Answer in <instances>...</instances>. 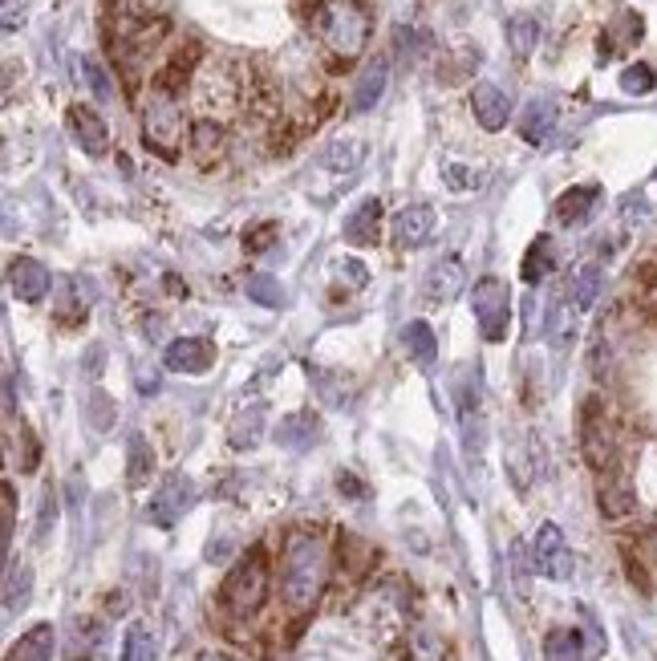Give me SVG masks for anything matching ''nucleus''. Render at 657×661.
I'll return each mask as SVG.
<instances>
[{
  "label": "nucleus",
  "instance_id": "nucleus-15",
  "mask_svg": "<svg viewBox=\"0 0 657 661\" xmlns=\"http://www.w3.org/2000/svg\"><path fill=\"white\" fill-rule=\"evenodd\" d=\"M463 288H467V268H463L459 256H443L426 272V297L438 301V305H451Z\"/></svg>",
  "mask_w": 657,
  "mask_h": 661
},
{
  "label": "nucleus",
  "instance_id": "nucleus-40",
  "mask_svg": "<svg viewBox=\"0 0 657 661\" xmlns=\"http://www.w3.org/2000/svg\"><path fill=\"white\" fill-rule=\"evenodd\" d=\"M86 414H90V422H94L98 430H110V422H114V398L102 394V390H94L90 402H86Z\"/></svg>",
  "mask_w": 657,
  "mask_h": 661
},
{
  "label": "nucleus",
  "instance_id": "nucleus-11",
  "mask_svg": "<svg viewBox=\"0 0 657 661\" xmlns=\"http://www.w3.org/2000/svg\"><path fill=\"white\" fill-rule=\"evenodd\" d=\"M49 284H53V276H49V268H45L41 260L17 256V260L9 264V288H13V297H17L21 305L45 301V297H49Z\"/></svg>",
  "mask_w": 657,
  "mask_h": 661
},
{
  "label": "nucleus",
  "instance_id": "nucleus-47",
  "mask_svg": "<svg viewBox=\"0 0 657 661\" xmlns=\"http://www.w3.org/2000/svg\"><path fill=\"white\" fill-rule=\"evenodd\" d=\"M653 179H657V175H653Z\"/></svg>",
  "mask_w": 657,
  "mask_h": 661
},
{
  "label": "nucleus",
  "instance_id": "nucleus-3",
  "mask_svg": "<svg viewBox=\"0 0 657 661\" xmlns=\"http://www.w3.org/2000/svg\"><path fill=\"white\" fill-rule=\"evenodd\" d=\"M183 86H171L163 78L151 82V94H146L142 106V142L146 151H155L159 159L175 163L179 159V146H183Z\"/></svg>",
  "mask_w": 657,
  "mask_h": 661
},
{
  "label": "nucleus",
  "instance_id": "nucleus-19",
  "mask_svg": "<svg viewBox=\"0 0 657 661\" xmlns=\"http://www.w3.org/2000/svg\"><path fill=\"white\" fill-rule=\"evenodd\" d=\"M597 499H601L605 520H625L629 511L637 507V495H633L629 479L617 475V471H605V475H601V491H597Z\"/></svg>",
  "mask_w": 657,
  "mask_h": 661
},
{
  "label": "nucleus",
  "instance_id": "nucleus-20",
  "mask_svg": "<svg viewBox=\"0 0 657 661\" xmlns=\"http://www.w3.org/2000/svg\"><path fill=\"white\" fill-rule=\"evenodd\" d=\"M552 130H556V102H552V98H532V102L524 106V114H520V134H524V142L544 146V142L552 138Z\"/></svg>",
  "mask_w": 657,
  "mask_h": 661
},
{
  "label": "nucleus",
  "instance_id": "nucleus-38",
  "mask_svg": "<svg viewBox=\"0 0 657 661\" xmlns=\"http://www.w3.org/2000/svg\"><path fill=\"white\" fill-rule=\"evenodd\" d=\"M94 645H98V625H86V621H78V625H73L69 661H86V657L94 653Z\"/></svg>",
  "mask_w": 657,
  "mask_h": 661
},
{
  "label": "nucleus",
  "instance_id": "nucleus-28",
  "mask_svg": "<svg viewBox=\"0 0 657 661\" xmlns=\"http://www.w3.org/2000/svg\"><path fill=\"white\" fill-rule=\"evenodd\" d=\"M641 29H645V25H641V17H637V13H621V17L609 25V33L601 37V57L609 61L617 49L637 45V41H641Z\"/></svg>",
  "mask_w": 657,
  "mask_h": 661
},
{
  "label": "nucleus",
  "instance_id": "nucleus-6",
  "mask_svg": "<svg viewBox=\"0 0 657 661\" xmlns=\"http://www.w3.org/2000/svg\"><path fill=\"white\" fill-rule=\"evenodd\" d=\"M471 309H475V325H479L483 341H503L507 337V325H511V292H507V284L499 276H483L475 284Z\"/></svg>",
  "mask_w": 657,
  "mask_h": 661
},
{
  "label": "nucleus",
  "instance_id": "nucleus-22",
  "mask_svg": "<svg viewBox=\"0 0 657 661\" xmlns=\"http://www.w3.org/2000/svg\"><path fill=\"white\" fill-rule=\"evenodd\" d=\"M605 272H601V264H580L576 272H572V280H568V305L576 309V313H589L593 305H597V297H601V280Z\"/></svg>",
  "mask_w": 657,
  "mask_h": 661
},
{
  "label": "nucleus",
  "instance_id": "nucleus-9",
  "mask_svg": "<svg viewBox=\"0 0 657 661\" xmlns=\"http://www.w3.org/2000/svg\"><path fill=\"white\" fill-rule=\"evenodd\" d=\"M601 649H605V641H601L593 621L584 625V633L580 629H552L544 637V657L548 661H593Z\"/></svg>",
  "mask_w": 657,
  "mask_h": 661
},
{
  "label": "nucleus",
  "instance_id": "nucleus-12",
  "mask_svg": "<svg viewBox=\"0 0 657 661\" xmlns=\"http://www.w3.org/2000/svg\"><path fill=\"white\" fill-rule=\"evenodd\" d=\"M69 130H73V138H78V146H82L90 159H102V155L110 151V130H106L102 114L90 110L86 102L69 106Z\"/></svg>",
  "mask_w": 657,
  "mask_h": 661
},
{
  "label": "nucleus",
  "instance_id": "nucleus-16",
  "mask_svg": "<svg viewBox=\"0 0 657 661\" xmlns=\"http://www.w3.org/2000/svg\"><path fill=\"white\" fill-rule=\"evenodd\" d=\"M394 244L398 248H418V244H426L430 240V232H434V211L426 207V203H406L398 215H394Z\"/></svg>",
  "mask_w": 657,
  "mask_h": 661
},
{
  "label": "nucleus",
  "instance_id": "nucleus-41",
  "mask_svg": "<svg viewBox=\"0 0 657 661\" xmlns=\"http://www.w3.org/2000/svg\"><path fill=\"white\" fill-rule=\"evenodd\" d=\"M333 272H337V276H349V284H353V288H365V284H370V272H365V264H361V260H337V264H333Z\"/></svg>",
  "mask_w": 657,
  "mask_h": 661
},
{
  "label": "nucleus",
  "instance_id": "nucleus-5",
  "mask_svg": "<svg viewBox=\"0 0 657 661\" xmlns=\"http://www.w3.org/2000/svg\"><path fill=\"white\" fill-rule=\"evenodd\" d=\"M580 451L589 459L593 471H613V459H617V434H613V422L601 406V398H589L580 410Z\"/></svg>",
  "mask_w": 657,
  "mask_h": 661
},
{
  "label": "nucleus",
  "instance_id": "nucleus-1",
  "mask_svg": "<svg viewBox=\"0 0 657 661\" xmlns=\"http://www.w3.org/2000/svg\"><path fill=\"white\" fill-rule=\"evenodd\" d=\"M329 584V544L313 532H292L280 556V593L288 613H309Z\"/></svg>",
  "mask_w": 657,
  "mask_h": 661
},
{
  "label": "nucleus",
  "instance_id": "nucleus-33",
  "mask_svg": "<svg viewBox=\"0 0 657 661\" xmlns=\"http://www.w3.org/2000/svg\"><path fill=\"white\" fill-rule=\"evenodd\" d=\"M29 593H33V568L29 564H13L9 568V580H5V613L25 609Z\"/></svg>",
  "mask_w": 657,
  "mask_h": 661
},
{
  "label": "nucleus",
  "instance_id": "nucleus-34",
  "mask_svg": "<svg viewBox=\"0 0 657 661\" xmlns=\"http://www.w3.org/2000/svg\"><path fill=\"white\" fill-rule=\"evenodd\" d=\"M244 292H248V301L264 305V309H280V305H284V288H280V280H272L268 272H252V276L244 280Z\"/></svg>",
  "mask_w": 657,
  "mask_h": 661
},
{
  "label": "nucleus",
  "instance_id": "nucleus-35",
  "mask_svg": "<svg viewBox=\"0 0 657 661\" xmlns=\"http://www.w3.org/2000/svg\"><path fill=\"white\" fill-rule=\"evenodd\" d=\"M122 661H159V645L146 625H130L122 641Z\"/></svg>",
  "mask_w": 657,
  "mask_h": 661
},
{
  "label": "nucleus",
  "instance_id": "nucleus-44",
  "mask_svg": "<svg viewBox=\"0 0 657 661\" xmlns=\"http://www.w3.org/2000/svg\"><path fill=\"white\" fill-rule=\"evenodd\" d=\"M138 390H142V394H155V390H159V374H155V370H151V374L138 370Z\"/></svg>",
  "mask_w": 657,
  "mask_h": 661
},
{
  "label": "nucleus",
  "instance_id": "nucleus-37",
  "mask_svg": "<svg viewBox=\"0 0 657 661\" xmlns=\"http://www.w3.org/2000/svg\"><path fill=\"white\" fill-rule=\"evenodd\" d=\"M82 73H86V82H90V90H94V98H98V102H114L110 73L102 69V61H98V57H86V61H82Z\"/></svg>",
  "mask_w": 657,
  "mask_h": 661
},
{
  "label": "nucleus",
  "instance_id": "nucleus-24",
  "mask_svg": "<svg viewBox=\"0 0 657 661\" xmlns=\"http://www.w3.org/2000/svg\"><path fill=\"white\" fill-rule=\"evenodd\" d=\"M552 272H556V244H552V236H536L532 248L524 252L520 276H524V284H540V280H548Z\"/></svg>",
  "mask_w": 657,
  "mask_h": 661
},
{
  "label": "nucleus",
  "instance_id": "nucleus-17",
  "mask_svg": "<svg viewBox=\"0 0 657 661\" xmlns=\"http://www.w3.org/2000/svg\"><path fill=\"white\" fill-rule=\"evenodd\" d=\"M382 236V199H361L345 219V240L353 248H374Z\"/></svg>",
  "mask_w": 657,
  "mask_h": 661
},
{
  "label": "nucleus",
  "instance_id": "nucleus-31",
  "mask_svg": "<svg viewBox=\"0 0 657 661\" xmlns=\"http://www.w3.org/2000/svg\"><path fill=\"white\" fill-rule=\"evenodd\" d=\"M402 345H406V353H410L414 361H422V365H430V361L438 357V341H434V329H430L426 321H410V325L402 329Z\"/></svg>",
  "mask_w": 657,
  "mask_h": 661
},
{
  "label": "nucleus",
  "instance_id": "nucleus-29",
  "mask_svg": "<svg viewBox=\"0 0 657 661\" xmlns=\"http://www.w3.org/2000/svg\"><path fill=\"white\" fill-rule=\"evenodd\" d=\"M260 434H264V406L260 402H252V406H244L236 418H232V430H228V438H232V447H256L260 443Z\"/></svg>",
  "mask_w": 657,
  "mask_h": 661
},
{
  "label": "nucleus",
  "instance_id": "nucleus-10",
  "mask_svg": "<svg viewBox=\"0 0 657 661\" xmlns=\"http://www.w3.org/2000/svg\"><path fill=\"white\" fill-rule=\"evenodd\" d=\"M163 365L175 374H207L215 365V345L207 337H175L163 349Z\"/></svg>",
  "mask_w": 657,
  "mask_h": 661
},
{
  "label": "nucleus",
  "instance_id": "nucleus-27",
  "mask_svg": "<svg viewBox=\"0 0 657 661\" xmlns=\"http://www.w3.org/2000/svg\"><path fill=\"white\" fill-rule=\"evenodd\" d=\"M151 471H155V451H151V443H146L142 434H134L130 447H126V483L130 487H146V483H151Z\"/></svg>",
  "mask_w": 657,
  "mask_h": 661
},
{
  "label": "nucleus",
  "instance_id": "nucleus-46",
  "mask_svg": "<svg viewBox=\"0 0 657 661\" xmlns=\"http://www.w3.org/2000/svg\"><path fill=\"white\" fill-rule=\"evenodd\" d=\"M645 548H649V556H653V564H657V536H649V544H645Z\"/></svg>",
  "mask_w": 657,
  "mask_h": 661
},
{
  "label": "nucleus",
  "instance_id": "nucleus-14",
  "mask_svg": "<svg viewBox=\"0 0 657 661\" xmlns=\"http://www.w3.org/2000/svg\"><path fill=\"white\" fill-rule=\"evenodd\" d=\"M471 114H475V122L483 126V130H503L507 126V118H511V98L495 86V82H479L475 90H471Z\"/></svg>",
  "mask_w": 657,
  "mask_h": 661
},
{
  "label": "nucleus",
  "instance_id": "nucleus-18",
  "mask_svg": "<svg viewBox=\"0 0 657 661\" xmlns=\"http://www.w3.org/2000/svg\"><path fill=\"white\" fill-rule=\"evenodd\" d=\"M597 199H601V187H597V183H584V187H572V191H564V195L556 199V224H564V228H576V224H584V219L593 215Z\"/></svg>",
  "mask_w": 657,
  "mask_h": 661
},
{
  "label": "nucleus",
  "instance_id": "nucleus-30",
  "mask_svg": "<svg viewBox=\"0 0 657 661\" xmlns=\"http://www.w3.org/2000/svg\"><path fill=\"white\" fill-rule=\"evenodd\" d=\"M507 45H511V53H516L520 61L532 57V49L540 45V21L528 17V13L511 17V21H507Z\"/></svg>",
  "mask_w": 657,
  "mask_h": 661
},
{
  "label": "nucleus",
  "instance_id": "nucleus-21",
  "mask_svg": "<svg viewBox=\"0 0 657 661\" xmlns=\"http://www.w3.org/2000/svg\"><path fill=\"white\" fill-rule=\"evenodd\" d=\"M313 386H317V398L325 410H353V402H357V386L349 382V374L313 370Z\"/></svg>",
  "mask_w": 657,
  "mask_h": 661
},
{
  "label": "nucleus",
  "instance_id": "nucleus-25",
  "mask_svg": "<svg viewBox=\"0 0 657 661\" xmlns=\"http://www.w3.org/2000/svg\"><path fill=\"white\" fill-rule=\"evenodd\" d=\"M53 645H57L53 625H33V629L9 649L5 661H53Z\"/></svg>",
  "mask_w": 657,
  "mask_h": 661
},
{
  "label": "nucleus",
  "instance_id": "nucleus-45",
  "mask_svg": "<svg viewBox=\"0 0 657 661\" xmlns=\"http://www.w3.org/2000/svg\"><path fill=\"white\" fill-rule=\"evenodd\" d=\"M337 487H341V495H365V487H361V483H357L353 475H345V471H341V479H337Z\"/></svg>",
  "mask_w": 657,
  "mask_h": 661
},
{
  "label": "nucleus",
  "instance_id": "nucleus-42",
  "mask_svg": "<svg viewBox=\"0 0 657 661\" xmlns=\"http://www.w3.org/2000/svg\"><path fill=\"white\" fill-rule=\"evenodd\" d=\"M443 179H447V187H451V191H471V187H479V175H475V171H467V167H447V171H443Z\"/></svg>",
  "mask_w": 657,
  "mask_h": 661
},
{
  "label": "nucleus",
  "instance_id": "nucleus-39",
  "mask_svg": "<svg viewBox=\"0 0 657 661\" xmlns=\"http://www.w3.org/2000/svg\"><path fill=\"white\" fill-rule=\"evenodd\" d=\"M280 236V224H272V219H264V224H256V228H248L244 232V248L252 252V256H260V252H268L272 248V240Z\"/></svg>",
  "mask_w": 657,
  "mask_h": 661
},
{
  "label": "nucleus",
  "instance_id": "nucleus-7",
  "mask_svg": "<svg viewBox=\"0 0 657 661\" xmlns=\"http://www.w3.org/2000/svg\"><path fill=\"white\" fill-rule=\"evenodd\" d=\"M195 499H199V487L183 471H175V475L163 479V487L151 495V503H146V520H151L155 528H175L195 507Z\"/></svg>",
  "mask_w": 657,
  "mask_h": 661
},
{
  "label": "nucleus",
  "instance_id": "nucleus-8",
  "mask_svg": "<svg viewBox=\"0 0 657 661\" xmlns=\"http://www.w3.org/2000/svg\"><path fill=\"white\" fill-rule=\"evenodd\" d=\"M532 564L540 576L548 580H568L576 572V560H572V548L564 544V532L556 524H540L536 540H532Z\"/></svg>",
  "mask_w": 657,
  "mask_h": 661
},
{
  "label": "nucleus",
  "instance_id": "nucleus-43",
  "mask_svg": "<svg viewBox=\"0 0 657 661\" xmlns=\"http://www.w3.org/2000/svg\"><path fill=\"white\" fill-rule=\"evenodd\" d=\"M5 548H9V540H13V520H17V495H13V487L5 483Z\"/></svg>",
  "mask_w": 657,
  "mask_h": 661
},
{
  "label": "nucleus",
  "instance_id": "nucleus-36",
  "mask_svg": "<svg viewBox=\"0 0 657 661\" xmlns=\"http://www.w3.org/2000/svg\"><path fill=\"white\" fill-rule=\"evenodd\" d=\"M653 86H657V73H653L649 65H641V61L629 65V69L621 73V90H625V94H637V98H641V94H653Z\"/></svg>",
  "mask_w": 657,
  "mask_h": 661
},
{
  "label": "nucleus",
  "instance_id": "nucleus-4",
  "mask_svg": "<svg viewBox=\"0 0 657 661\" xmlns=\"http://www.w3.org/2000/svg\"><path fill=\"white\" fill-rule=\"evenodd\" d=\"M268 601V556L264 548H252L228 576H224V589H219V605L232 617H252L260 613Z\"/></svg>",
  "mask_w": 657,
  "mask_h": 661
},
{
  "label": "nucleus",
  "instance_id": "nucleus-2",
  "mask_svg": "<svg viewBox=\"0 0 657 661\" xmlns=\"http://www.w3.org/2000/svg\"><path fill=\"white\" fill-rule=\"evenodd\" d=\"M309 25L317 33V41L341 57V61H353L365 53V45H370V13H365L357 0H317L313 13H309Z\"/></svg>",
  "mask_w": 657,
  "mask_h": 661
},
{
  "label": "nucleus",
  "instance_id": "nucleus-13",
  "mask_svg": "<svg viewBox=\"0 0 657 661\" xmlns=\"http://www.w3.org/2000/svg\"><path fill=\"white\" fill-rule=\"evenodd\" d=\"M386 82H390V61H386V57H374L370 65L357 73L353 94H349V110H353V114L374 110V106L382 102V94H386Z\"/></svg>",
  "mask_w": 657,
  "mask_h": 661
},
{
  "label": "nucleus",
  "instance_id": "nucleus-23",
  "mask_svg": "<svg viewBox=\"0 0 657 661\" xmlns=\"http://www.w3.org/2000/svg\"><path fill=\"white\" fill-rule=\"evenodd\" d=\"M191 155L199 167H211V159H219V151H224V126H219L215 118H195L191 122Z\"/></svg>",
  "mask_w": 657,
  "mask_h": 661
},
{
  "label": "nucleus",
  "instance_id": "nucleus-32",
  "mask_svg": "<svg viewBox=\"0 0 657 661\" xmlns=\"http://www.w3.org/2000/svg\"><path fill=\"white\" fill-rule=\"evenodd\" d=\"M361 155H365V151H361L357 138H341V142H333L329 151L321 155V167H325V171H337V175H349V171L361 163Z\"/></svg>",
  "mask_w": 657,
  "mask_h": 661
},
{
  "label": "nucleus",
  "instance_id": "nucleus-26",
  "mask_svg": "<svg viewBox=\"0 0 657 661\" xmlns=\"http://www.w3.org/2000/svg\"><path fill=\"white\" fill-rule=\"evenodd\" d=\"M313 438H317V418H313L309 410L288 414V418L276 426V443L288 447V451H305V447L313 443Z\"/></svg>",
  "mask_w": 657,
  "mask_h": 661
}]
</instances>
